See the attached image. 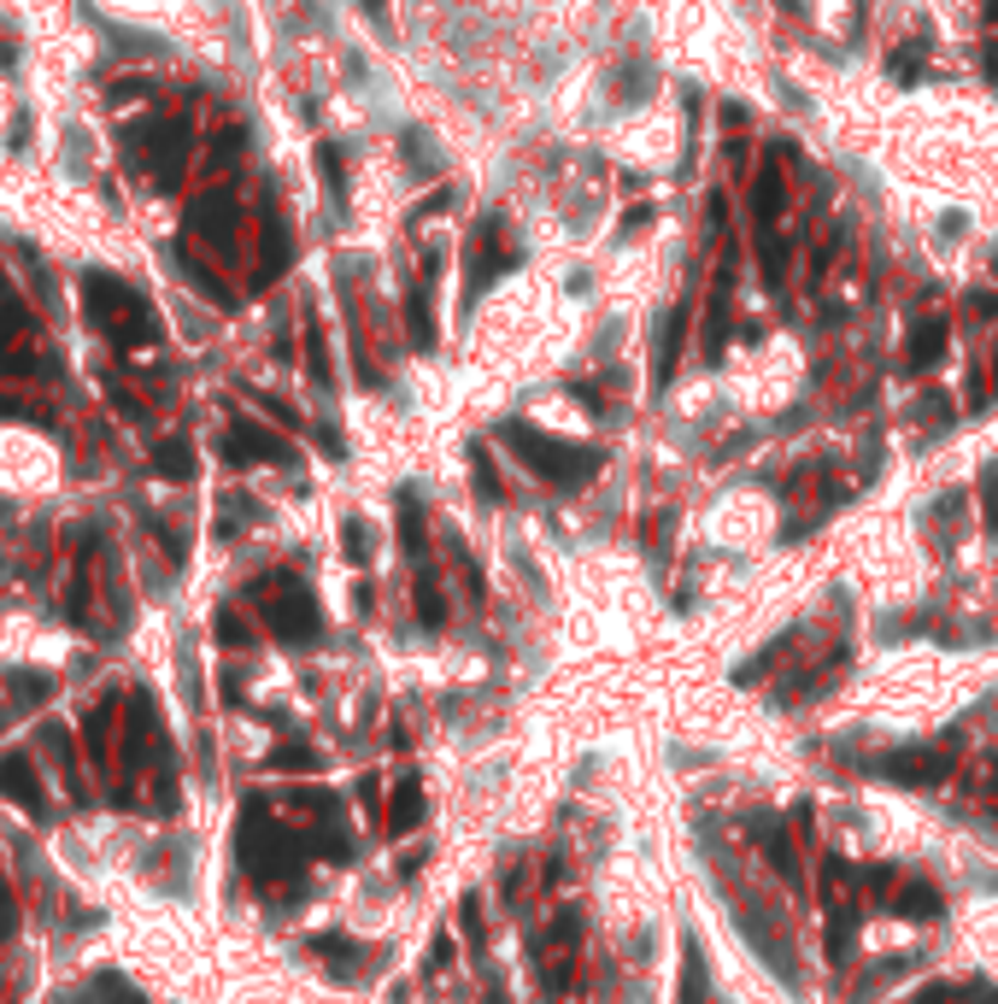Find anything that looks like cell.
<instances>
[{
  "instance_id": "1",
  "label": "cell",
  "mask_w": 998,
  "mask_h": 1004,
  "mask_svg": "<svg viewBox=\"0 0 998 1004\" xmlns=\"http://www.w3.org/2000/svg\"><path fill=\"white\" fill-rule=\"evenodd\" d=\"M59 482V447L36 423L0 417V493H36Z\"/></svg>"
},
{
  "instance_id": "2",
  "label": "cell",
  "mask_w": 998,
  "mask_h": 1004,
  "mask_svg": "<svg viewBox=\"0 0 998 1004\" xmlns=\"http://www.w3.org/2000/svg\"><path fill=\"white\" fill-rule=\"evenodd\" d=\"M500 440L540 476V482H552V488H587V482H594V470H599V453L564 447V440H547L540 430H529V423H505Z\"/></svg>"
},
{
  "instance_id": "3",
  "label": "cell",
  "mask_w": 998,
  "mask_h": 1004,
  "mask_svg": "<svg viewBox=\"0 0 998 1004\" xmlns=\"http://www.w3.org/2000/svg\"><path fill=\"white\" fill-rule=\"evenodd\" d=\"M242 863L259 881H289L300 870V840L282 823H270L259 805H247V823H242Z\"/></svg>"
},
{
  "instance_id": "4",
  "label": "cell",
  "mask_w": 998,
  "mask_h": 1004,
  "mask_svg": "<svg viewBox=\"0 0 998 1004\" xmlns=\"http://www.w3.org/2000/svg\"><path fill=\"white\" fill-rule=\"evenodd\" d=\"M47 153H54V171H59V189H89V177L100 171V135L89 118L65 112L54 124V142H47Z\"/></svg>"
},
{
  "instance_id": "5",
  "label": "cell",
  "mask_w": 998,
  "mask_h": 1004,
  "mask_svg": "<svg viewBox=\"0 0 998 1004\" xmlns=\"http://www.w3.org/2000/svg\"><path fill=\"white\" fill-rule=\"evenodd\" d=\"M517 265V247H512V235H505V224L500 217H487L482 224V235L470 242V288H464V300H476L487 282L500 277V270H512Z\"/></svg>"
},
{
  "instance_id": "6",
  "label": "cell",
  "mask_w": 998,
  "mask_h": 1004,
  "mask_svg": "<svg viewBox=\"0 0 998 1004\" xmlns=\"http://www.w3.org/2000/svg\"><path fill=\"white\" fill-rule=\"evenodd\" d=\"M782 207H787V182H782V159L770 153V159L758 165V182H752V224H758V235L775 230Z\"/></svg>"
},
{
  "instance_id": "7",
  "label": "cell",
  "mask_w": 998,
  "mask_h": 1004,
  "mask_svg": "<svg viewBox=\"0 0 998 1004\" xmlns=\"http://www.w3.org/2000/svg\"><path fill=\"white\" fill-rule=\"evenodd\" d=\"M0 793H7L19 811H42V781H36V770H30L24 752L0 758Z\"/></svg>"
},
{
  "instance_id": "8",
  "label": "cell",
  "mask_w": 998,
  "mask_h": 1004,
  "mask_svg": "<svg viewBox=\"0 0 998 1004\" xmlns=\"http://www.w3.org/2000/svg\"><path fill=\"white\" fill-rule=\"evenodd\" d=\"M270 628H277L282 640H312L317 635V605L306 593H289V600L270 605Z\"/></svg>"
},
{
  "instance_id": "9",
  "label": "cell",
  "mask_w": 998,
  "mask_h": 1004,
  "mask_svg": "<svg viewBox=\"0 0 998 1004\" xmlns=\"http://www.w3.org/2000/svg\"><path fill=\"white\" fill-rule=\"evenodd\" d=\"M945 342H952V335H945V323H940V317H922L917 330H910L905 365H910V370H928V365H940V359H945Z\"/></svg>"
},
{
  "instance_id": "10",
  "label": "cell",
  "mask_w": 998,
  "mask_h": 1004,
  "mask_svg": "<svg viewBox=\"0 0 998 1004\" xmlns=\"http://www.w3.org/2000/svg\"><path fill=\"white\" fill-rule=\"evenodd\" d=\"M682 330H687V305H675L664 317V335H658V353H652V382L664 388L675 377V359H682Z\"/></svg>"
},
{
  "instance_id": "11",
  "label": "cell",
  "mask_w": 998,
  "mask_h": 1004,
  "mask_svg": "<svg viewBox=\"0 0 998 1004\" xmlns=\"http://www.w3.org/2000/svg\"><path fill=\"white\" fill-rule=\"evenodd\" d=\"M405 323H412V347L429 353L435 347V305H429V288H412V300H405Z\"/></svg>"
},
{
  "instance_id": "12",
  "label": "cell",
  "mask_w": 998,
  "mask_h": 1004,
  "mask_svg": "<svg viewBox=\"0 0 998 1004\" xmlns=\"http://www.w3.org/2000/svg\"><path fill=\"white\" fill-rule=\"evenodd\" d=\"M887 770L899 776V781H940L945 776V758L940 752H905V758H893Z\"/></svg>"
},
{
  "instance_id": "13",
  "label": "cell",
  "mask_w": 998,
  "mask_h": 1004,
  "mask_svg": "<svg viewBox=\"0 0 998 1004\" xmlns=\"http://www.w3.org/2000/svg\"><path fill=\"white\" fill-rule=\"evenodd\" d=\"M89 7H94V12H112L117 24H135V30L159 19V0H89Z\"/></svg>"
},
{
  "instance_id": "14",
  "label": "cell",
  "mask_w": 998,
  "mask_h": 1004,
  "mask_svg": "<svg viewBox=\"0 0 998 1004\" xmlns=\"http://www.w3.org/2000/svg\"><path fill=\"white\" fill-rule=\"evenodd\" d=\"M229 453L235 458H282V440H270V435H259V430H242L229 440Z\"/></svg>"
},
{
  "instance_id": "15",
  "label": "cell",
  "mask_w": 998,
  "mask_h": 1004,
  "mask_svg": "<svg viewBox=\"0 0 998 1004\" xmlns=\"http://www.w3.org/2000/svg\"><path fill=\"white\" fill-rule=\"evenodd\" d=\"M417 811H423V793H417V781H405L400 799H394V834L417 828Z\"/></svg>"
},
{
  "instance_id": "16",
  "label": "cell",
  "mask_w": 998,
  "mask_h": 1004,
  "mask_svg": "<svg viewBox=\"0 0 998 1004\" xmlns=\"http://www.w3.org/2000/svg\"><path fill=\"white\" fill-rule=\"evenodd\" d=\"M400 535H405V553H423V517H417V500H412V493L400 500Z\"/></svg>"
},
{
  "instance_id": "17",
  "label": "cell",
  "mask_w": 998,
  "mask_h": 1004,
  "mask_svg": "<svg viewBox=\"0 0 998 1004\" xmlns=\"http://www.w3.org/2000/svg\"><path fill=\"white\" fill-rule=\"evenodd\" d=\"M94 993L106 999V1004H147V999H142V993H135V986L124 981V975H100V981H94Z\"/></svg>"
},
{
  "instance_id": "18",
  "label": "cell",
  "mask_w": 998,
  "mask_h": 1004,
  "mask_svg": "<svg viewBox=\"0 0 998 1004\" xmlns=\"http://www.w3.org/2000/svg\"><path fill=\"white\" fill-rule=\"evenodd\" d=\"M277 770H317V752L312 746H282V752H270Z\"/></svg>"
},
{
  "instance_id": "19",
  "label": "cell",
  "mask_w": 998,
  "mask_h": 1004,
  "mask_svg": "<svg viewBox=\"0 0 998 1004\" xmlns=\"http://www.w3.org/2000/svg\"><path fill=\"white\" fill-rule=\"evenodd\" d=\"M417 617H423V623H441V617H447V605H441V593H435V588H429V582H423V588H417Z\"/></svg>"
},
{
  "instance_id": "20",
  "label": "cell",
  "mask_w": 998,
  "mask_h": 1004,
  "mask_svg": "<svg viewBox=\"0 0 998 1004\" xmlns=\"http://www.w3.org/2000/svg\"><path fill=\"white\" fill-rule=\"evenodd\" d=\"M405 159H412L417 171H435V147H423V135H417V130L405 135Z\"/></svg>"
},
{
  "instance_id": "21",
  "label": "cell",
  "mask_w": 998,
  "mask_h": 1004,
  "mask_svg": "<svg viewBox=\"0 0 998 1004\" xmlns=\"http://www.w3.org/2000/svg\"><path fill=\"white\" fill-rule=\"evenodd\" d=\"M12 693H19L24 705H42L47 700V676H19V688H12Z\"/></svg>"
},
{
  "instance_id": "22",
  "label": "cell",
  "mask_w": 998,
  "mask_h": 1004,
  "mask_svg": "<svg viewBox=\"0 0 998 1004\" xmlns=\"http://www.w3.org/2000/svg\"><path fill=\"white\" fill-rule=\"evenodd\" d=\"M476 488H482V500H500V476H494V465L476 453Z\"/></svg>"
},
{
  "instance_id": "23",
  "label": "cell",
  "mask_w": 998,
  "mask_h": 1004,
  "mask_svg": "<svg viewBox=\"0 0 998 1004\" xmlns=\"http://www.w3.org/2000/svg\"><path fill=\"white\" fill-rule=\"evenodd\" d=\"M217 635H224L229 646H242V640H247V635H242V623H235V617H217Z\"/></svg>"
},
{
  "instance_id": "24",
  "label": "cell",
  "mask_w": 998,
  "mask_h": 1004,
  "mask_svg": "<svg viewBox=\"0 0 998 1004\" xmlns=\"http://www.w3.org/2000/svg\"><path fill=\"white\" fill-rule=\"evenodd\" d=\"M969 305H975V317H998V294H975Z\"/></svg>"
},
{
  "instance_id": "25",
  "label": "cell",
  "mask_w": 998,
  "mask_h": 1004,
  "mask_svg": "<svg viewBox=\"0 0 998 1004\" xmlns=\"http://www.w3.org/2000/svg\"><path fill=\"white\" fill-rule=\"evenodd\" d=\"M640 224H652V207H635L629 217H623V230H640Z\"/></svg>"
},
{
  "instance_id": "26",
  "label": "cell",
  "mask_w": 998,
  "mask_h": 1004,
  "mask_svg": "<svg viewBox=\"0 0 998 1004\" xmlns=\"http://www.w3.org/2000/svg\"><path fill=\"white\" fill-rule=\"evenodd\" d=\"M7 934H12V899L0 893V940H7Z\"/></svg>"
},
{
  "instance_id": "27",
  "label": "cell",
  "mask_w": 998,
  "mask_h": 1004,
  "mask_svg": "<svg viewBox=\"0 0 998 1004\" xmlns=\"http://www.w3.org/2000/svg\"><path fill=\"white\" fill-rule=\"evenodd\" d=\"M993 270H998V259H993Z\"/></svg>"
}]
</instances>
